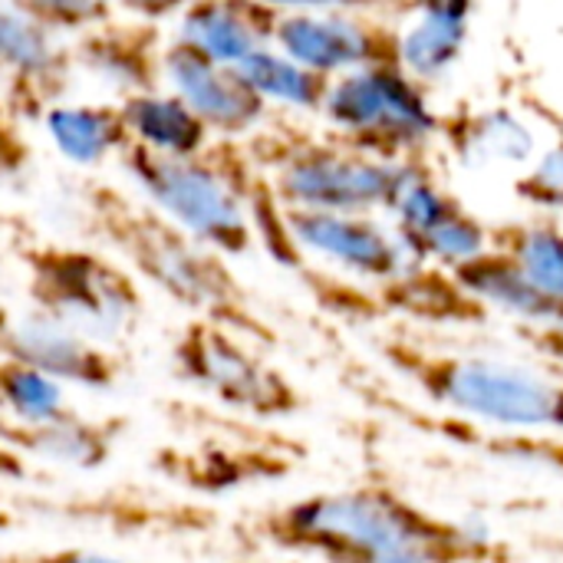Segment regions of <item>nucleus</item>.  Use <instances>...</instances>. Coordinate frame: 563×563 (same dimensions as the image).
<instances>
[{
    "mask_svg": "<svg viewBox=\"0 0 563 563\" xmlns=\"http://www.w3.org/2000/svg\"><path fill=\"white\" fill-rule=\"evenodd\" d=\"M254 548L313 563H518V548L409 498L389 482L310 492L241 518Z\"/></svg>",
    "mask_w": 563,
    "mask_h": 563,
    "instance_id": "obj_1",
    "label": "nucleus"
},
{
    "mask_svg": "<svg viewBox=\"0 0 563 563\" xmlns=\"http://www.w3.org/2000/svg\"><path fill=\"white\" fill-rule=\"evenodd\" d=\"M76 205L89 238L175 307L198 320L221 323L264 350L280 343L228 257L191 238L142 195L106 178H82Z\"/></svg>",
    "mask_w": 563,
    "mask_h": 563,
    "instance_id": "obj_2",
    "label": "nucleus"
},
{
    "mask_svg": "<svg viewBox=\"0 0 563 563\" xmlns=\"http://www.w3.org/2000/svg\"><path fill=\"white\" fill-rule=\"evenodd\" d=\"M379 360L406 379L426 402L475 426L563 435V373L525 363L442 350L416 336L393 333L376 340Z\"/></svg>",
    "mask_w": 563,
    "mask_h": 563,
    "instance_id": "obj_3",
    "label": "nucleus"
},
{
    "mask_svg": "<svg viewBox=\"0 0 563 563\" xmlns=\"http://www.w3.org/2000/svg\"><path fill=\"white\" fill-rule=\"evenodd\" d=\"M115 162L152 208L228 261L254 247L247 188L261 168L244 142L214 139L201 155H162L132 142Z\"/></svg>",
    "mask_w": 563,
    "mask_h": 563,
    "instance_id": "obj_4",
    "label": "nucleus"
},
{
    "mask_svg": "<svg viewBox=\"0 0 563 563\" xmlns=\"http://www.w3.org/2000/svg\"><path fill=\"white\" fill-rule=\"evenodd\" d=\"M244 145L290 211L389 214L406 181L426 165V158L369 155L333 135L257 132Z\"/></svg>",
    "mask_w": 563,
    "mask_h": 563,
    "instance_id": "obj_5",
    "label": "nucleus"
},
{
    "mask_svg": "<svg viewBox=\"0 0 563 563\" xmlns=\"http://www.w3.org/2000/svg\"><path fill=\"white\" fill-rule=\"evenodd\" d=\"M26 307L102 346L132 333L145 313L142 280L112 254L63 241L16 247Z\"/></svg>",
    "mask_w": 563,
    "mask_h": 563,
    "instance_id": "obj_6",
    "label": "nucleus"
},
{
    "mask_svg": "<svg viewBox=\"0 0 563 563\" xmlns=\"http://www.w3.org/2000/svg\"><path fill=\"white\" fill-rule=\"evenodd\" d=\"M320 119L333 139L383 158H422L445 129L429 86L393 59L330 79Z\"/></svg>",
    "mask_w": 563,
    "mask_h": 563,
    "instance_id": "obj_7",
    "label": "nucleus"
},
{
    "mask_svg": "<svg viewBox=\"0 0 563 563\" xmlns=\"http://www.w3.org/2000/svg\"><path fill=\"white\" fill-rule=\"evenodd\" d=\"M168 363L178 383L214 399L221 409L257 422L294 419L307 409L303 389L267 356V350L221 323L191 317L175 333Z\"/></svg>",
    "mask_w": 563,
    "mask_h": 563,
    "instance_id": "obj_8",
    "label": "nucleus"
},
{
    "mask_svg": "<svg viewBox=\"0 0 563 563\" xmlns=\"http://www.w3.org/2000/svg\"><path fill=\"white\" fill-rule=\"evenodd\" d=\"M0 360L89 393L115 389L129 369V360L119 350L86 340L33 307H0Z\"/></svg>",
    "mask_w": 563,
    "mask_h": 563,
    "instance_id": "obj_9",
    "label": "nucleus"
},
{
    "mask_svg": "<svg viewBox=\"0 0 563 563\" xmlns=\"http://www.w3.org/2000/svg\"><path fill=\"white\" fill-rule=\"evenodd\" d=\"M76 79L73 43L0 0V99L23 125H43Z\"/></svg>",
    "mask_w": 563,
    "mask_h": 563,
    "instance_id": "obj_10",
    "label": "nucleus"
},
{
    "mask_svg": "<svg viewBox=\"0 0 563 563\" xmlns=\"http://www.w3.org/2000/svg\"><path fill=\"white\" fill-rule=\"evenodd\" d=\"M287 228L303 257H320L336 271L369 280L389 284L406 274L416 261L406 251L402 238L379 214H340V211H290Z\"/></svg>",
    "mask_w": 563,
    "mask_h": 563,
    "instance_id": "obj_11",
    "label": "nucleus"
},
{
    "mask_svg": "<svg viewBox=\"0 0 563 563\" xmlns=\"http://www.w3.org/2000/svg\"><path fill=\"white\" fill-rule=\"evenodd\" d=\"M162 73L165 86L195 109V115L208 125L214 139L244 142L257 135L271 115V109L254 96L238 66H224L178 36L165 43Z\"/></svg>",
    "mask_w": 563,
    "mask_h": 563,
    "instance_id": "obj_12",
    "label": "nucleus"
},
{
    "mask_svg": "<svg viewBox=\"0 0 563 563\" xmlns=\"http://www.w3.org/2000/svg\"><path fill=\"white\" fill-rule=\"evenodd\" d=\"M274 46L323 79L346 76L369 63L389 59L393 30L376 13L360 10H320V13H280L274 26Z\"/></svg>",
    "mask_w": 563,
    "mask_h": 563,
    "instance_id": "obj_13",
    "label": "nucleus"
},
{
    "mask_svg": "<svg viewBox=\"0 0 563 563\" xmlns=\"http://www.w3.org/2000/svg\"><path fill=\"white\" fill-rule=\"evenodd\" d=\"M69 43H73L76 73L89 76L115 99H129L165 86L162 56L168 40L162 26L152 20L112 13L109 20L89 26Z\"/></svg>",
    "mask_w": 563,
    "mask_h": 563,
    "instance_id": "obj_14",
    "label": "nucleus"
},
{
    "mask_svg": "<svg viewBox=\"0 0 563 563\" xmlns=\"http://www.w3.org/2000/svg\"><path fill=\"white\" fill-rule=\"evenodd\" d=\"M129 426L125 416H82L69 406L49 422H16L0 416V442L26 462L99 472L112 462Z\"/></svg>",
    "mask_w": 563,
    "mask_h": 563,
    "instance_id": "obj_15",
    "label": "nucleus"
},
{
    "mask_svg": "<svg viewBox=\"0 0 563 563\" xmlns=\"http://www.w3.org/2000/svg\"><path fill=\"white\" fill-rule=\"evenodd\" d=\"M284 452L271 449H228V445H198V449H175L165 445L152 455V468L198 495H224L247 488L254 482L287 475Z\"/></svg>",
    "mask_w": 563,
    "mask_h": 563,
    "instance_id": "obj_16",
    "label": "nucleus"
},
{
    "mask_svg": "<svg viewBox=\"0 0 563 563\" xmlns=\"http://www.w3.org/2000/svg\"><path fill=\"white\" fill-rule=\"evenodd\" d=\"M277 16L261 0H191L178 13L175 36L224 66H241L251 53L274 43Z\"/></svg>",
    "mask_w": 563,
    "mask_h": 563,
    "instance_id": "obj_17",
    "label": "nucleus"
},
{
    "mask_svg": "<svg viewBox=\"0 0 563 563\" xmlns=\"http://www.w3.org/2000/svg\"><path fill=\"white\" fill-rule=\"evenodd\" d=\"M373 300L376 310L435 327H482L492 317V310L475 300L452 271L432 264H412L406 274L379 284Z\"/></svg>",
    "mask_w": 563,
    "mask_h": 563,
    "instance_id": "obj_18",
    "label": "nucleus"
},
{
    "mask_svg": "<svg viewBox=\"0 0 563 563\" xmlns=\"http://www.w3.org/2000/svg\"><path fill=\"white\" fill-rule=\"evenodd\" d=\"M472 36V10L432 7L412 10L402 26L393 30L389 59L406 69L422 86L449 79V73L462 63Z\"/></svg>",
    "mask_w": 563,
    "mask_h": 563,
    "instance_id": "obj_19",
    "label": "nucleus"
},
{
    "mask_svg": "<svg viewBox=\"0 0 563 563\" xmlns=\"http://www.w3.org/2000/svg\"><path fill=\"white\" fill-rule=\"evenodd\" d=\"M452 274L475 300H482L488 310L515 317L521 327H563V297L541 290L495 247L455 267Z\"/></svg>",
    "mask_w": 563,
    "mask_h": 563,
    "instance_id": "obj_20",
    "label": "nucleus"
},
{
    "mask_svg": "<svg viewBox=\"0 0 563 563\" xmlns=\"http://www.w3.org/2000/svg\"><path fill=\"white\" fill-rule=\"evenodd\" d=\"M455 155L462 165L488 168H518L525 172L541 155V135L534 122L511 106H488L455 125Z\"/></svg>",
    "mask_w": 563,
    "mask_h": 563,
    "instance_id": "obj_21",
    "label": "nucleus"
},
{
    "mask_svg": "<svg viewBox=\"0 0 563 563\" xmlns=\"http://www.w3.org/2000/svg\"><path fill=\"white\" fill-rule=\"evenodd\" d=\"M56 152L82 168H96L109 158H119L132 145L122 102H59L43 119Z\"/></svg>",
    "mask_w": 563,
    "mask_h": 563,
    "instance_id": "obj_22",
    "label": "nucleus"
},
{
    "mask_svg": "<svg viewBox=\"0 0 563 563\" xmlns=\"http://www.w3.org/2000/svg\"><path fill=\"white\" fill-rule=\"evenodd\" d=\"M132 142L162 152V155H201L214 135L195 115V109L172 89H152L129 99H119Z\"/></svg>",
    "mask_w": 563,
    "mask_h": 563,
    "instance_id": "obj_23",
    "label": "nucleus"
},
{
    "mask_svg": "<svg viewBox=\"0 0 563 563\" xmlns=\"http://www.w3.org/2000/svg\"><path fill=\"white\" fill-rule=\"evenodd\" d=\"M238 73L244 76V82L254 89V96L267 109L297 112V115H320L323 99H327V86H330V79L310 73L297 59L280 53L274 43L251 53L238 66Z\"/></svg>",
    "mask_w": 563,
    "mask_h": 563,
    "instance_id": "obj_24",
    "label": "nucleus"
},
{
    "mask_svg": "<svg viewBox=\"0 0 563 563\" xmlns=\"http://www.w3.org/2000/svg\"><path fill=\"white\" fill-rule=\"evenodd\" d=\"M492 247L518 264L541 290L563 297V224L558 218L492 224Z\"/></svg>",
    "mask_w": 563,
    "mask_h": 563,
    "instance_id": "obj_25",
    "label": "nucleus"
},
{
    "mask_svg": "<svg viewBox=\"0 0 563 563\" xmlns=\"http://www.w3.org/2000/svg\"><path fill=\"white\" fill-rule=\"evenodd\" d=\"M69 406L63 399V386L20 366L0 360V416L16 422H49L63 416Z\"/></svg>",
    "mask_w": 563,
    "mask_h": 563,
    "instance_id": "obj_26",
    "label": "nucleus"
},
{
    "mask_svg": "<svg viewBox=\"0 0 563 563\" xmlns=\"http://www.w3.org/2000/svg\"><path fill=\"white\" fill-rule=\"evenodd\" d=\"M515 195L544 218H563V139L541 148V155L515 178Z\"/></svg>",
    "mask_w": 563,
    "mask_h": 563,
    "instance_id": "obj_27",
    "label": "nucleus"
},
{
    "mask_svg": "<svg viewBox=\"0 0 563 563\" xmlns=\"http://www.w3.org/2000/svg\"><path fill=\"white\" fill-rule=\"evenodd\" d=\"M10 3L66 40L86 33L89 26L115 13L106 0H10Z\"/></svg>",
    "mask_w": 563,
    "mask_h": 563,
    "instance_id": "obj_28",
    "label": "nucleus"
},
{
    "mask_svg": "<svg viewBox=\"0 0 563 563\" xmlns=\"http://www.w3.org/2000/svg\"><path fill=\"white\" fill-rule=\"evenodd\" d=\"M33 172V145L23 122L0 99V185H16Z\"/></svg>",
    "mask_w": 563,
    "mask_h": 563,
    "instance_id": "obj_29",
    "label": "nucleus"
},
{
    "mask_svg": "<svg viewBox=\"0 0 563 563\" xmlns=\"http://www.w3.org/2000/svg\"><path fill=\"white\" fill-rule=\"evenodd\" d=\"M0 563H142L125 561L115 554H102V551H89V548H43V551H7L0 554Z\"/></svg>",
    "mask_w": 563,
    "mask_h": 563,
    "instance_id": "obj_30",
    "label": "nucleus"
},
{
    "mask_svg": "<svg viewBox=\"0 0 563 563\" xmlns=\"http://www.w3.org/2000/svg\"><path fill=\"white\" fill-rule=\"evenodd\" d=\"M274 13H320V10H360L379 13L386 7H402V0H261Z\"/></svg>",
    "mask_w": 563,
    "mask_h": 563,
    "instance_id": "obj_31",
    "label": "nucleus"
},
{
    "mask_svg": "<svg viewBox=\"0 0 563 563\" xmlns=\"http://www.w3.org/2000/svg\"><path fill=\"white\" fill-rule=\"evenodd\" d=\"M115 13L122 16H135V20H152L162 23L168 16H178L191 0H106Z\"/></svg>",
    "mask_w": 563,
    "mask_h": 563,
    "instance_id": "obj_32",
    "label": "nucleus"
},
{
    "mask_svg": "<svg viewBox=\"0 0 563 563\" xmlns=\"http://www.w3.org/2000/svg\"><path fill=\"white\" fill-rule=\"evenodd\" d=\"M518 336L563 373V327H518Z\"/></svg>",
    "mask_w": 563,
    "mask_h": 563,
    "instance_id": "obj_33",
    "label": "nucleus"
},
{
    "mask_svg": "<svg viewBox=\"0 0 563 563\" xmlns=\"http://www.w3.org/2000/svg\"><path fill=\"white\" fill-rule=\"evenodd\" d=\"M26 478H30V462L0 442V482H26Z\"/></svg>",
    "mask_w": 563,
    "mask_h": 563,
    "instance_id": "obj_34",
    "label": "nucleus"
},
{
    "mask_svg": "<svg viewBox=\"0 0 563 563\" xmlns=\"http://www.w3.org/2000/svg\"><path fill=\"white\" fill-rule=\"evenodd\" d=\"M544 551L558 554V558L563 561V538H551V541H544Z\"/></svg>",
    "mask_w": 563,
    "mask_h": 563,
    "instance_id": "obj_35",
    "label": "nucleus"
},
{
    "mask_svg": "<svg viewBox=\"0 0 563 563\" xmlns=\"http://www.w3.org/2000/svg\"><path fill=\"white\" fill-rule=\"evenodd\" d=\"M13 525H16V521H13V518H10V515H7V511L0 508V531H10Z\"/></svg>",
    "mask_w": 563,
    "mask_h": 563,
    "instance_id": "obj_36",
    "label": "nucleus"
},
{
    "mask_svg": "<svg viewBox=\"0 0 563 563\" xmlns=\"http://www.w3.org/2000/svg\"><path fill=\"white\" fill-rule=\"evenodd\" d=\"M280 563H307V561H300V558H294V561H280Z\"/></svg>",
    "mask_w": 563,
    "mask_h": 563,
    "instance_id": "obj_37",
    "label": "nucleus"
}]
</instances>
